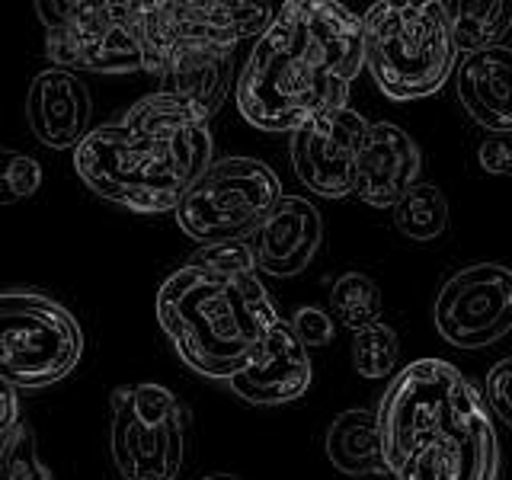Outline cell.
<instances>
[{"label":"cell","mask_w":512,"mask_h":480,"mask_svg":"<svg viewBox=\"0 0 512 480\" xmlns=\"http://www.w3.org/2000/svg\"><path fill=\"white\" fill-rule=\"evenodd\" d=\"M324 452H327L333 468L346 477L391 480L388 468H384V461H381V439H378L375 410H362V407L343 410L327 429Z\"/></svg>","instance_id":"cell-19"},{"label":"cell","mask_w":512,"mask_h":480,"mask_svg":"<svg viewBox=\"0 0 512 480\" xmlns=\"http://www.w3.org/2000/svg\"><path fill=\"white\" fill-rule=\"evenodd\" d=\"M212 164V132H135L109 122L74 148L77 176L100 199L135 215H167Z\"/></svg>","instance_id":"cell-4"},{"label":"cell","mask_w":512,"mask_h":480,"mask_svg":"<svg viewBox=\"0 0 512 480\" xmlns=\"http://www.w3.org/2000/svg\"><path fill=\"white\" fill-rule=\"evenodd\" d=\"M202 480H244V477H237V474H205Z\"/></svg>","instance_id":"cell-30"},{"label":"cell","mask_w":512,"mask_h":480,"mask_svg":"<svg viewBox=\"0 0 512 480\" xmlns=\"http://www.w3.org/2000/svg\"><path fill=\"white\" fill-rule=\"evenodd\" d=\"M484 404H487L493 420H500L512 429V356L500 359L487 372Z\"/></svg>","instance_id":"cell-26"},{"label":"cell","mask_w":512,"mask_h":480,"mask_svg":"<svg viewBox=\"0 0 512 480\" xmlns=\"http://www.w3.org/2000/svg\"><path fill=\"white\" fill-rule=\"evenodd\" d=\"M234 77V52L218 48H199V52H180L160 71L157 93L170 96L176 106H183L196 125L208 128L215 112L224 106V96L231 90Z\"/></svg>","instance_id":"cell-18"},{"label":"cell","mask_w":512,"mask_h":480,"mask_svg":"<svg viewBox=\"0 0 512 480\" xmlns=\"http://www.w3.org/2000/svg\"><path fill=\"white\" fill-rule=\"evenodd\" d=\"M311 356L298 343L288 320H279L266 333L256 356L228 378V388L256 407H282L304 397L311 388Z\"/></svg>","instance_id":"cell-13"},{"label":"cell","mask_w":512,"mask_h":480,"mask_svg":"<svg viewBox=\"0 0 512 480\" xmlns=\"http://www.w3.org/2000/svg\"><path fill=\"white\" fill-rule=\"evenodd\" d=\"M400 362V340L394 327L375 320L352 333V365L362 378H394Z\"/></svg>","instance_id":"cell-23"},{"label":"cell","mask_w":512,"mask_h":480,"mask_svg":"<svg viewBox=\"0 0 512 480\" xmlns=\"http://www.w3.org/2000/svg\"><path fill=\"white\" fill-rule=\"evenodd\" d=\"M282 196V180L263 160L221 157L192 180L173 218L202 247L247 244Z\"/></svg>","instance_id":"cell-6"},{"label":"cell","mask_w":512,"mask_h":480,"mask_svg":"<svg viewBox=\"0 0 512 480\" xmlns=\"http://www.w3.org/2000/svg\"><path fill=\"white\" fill-rule=\"evenodd\" d=\"M391 480H496L500 439L471 378L445 359H416L391 378L378 410Z\"/></svg>","instance_id":"cell-2"},{"label":"cell","mask_w":512,"mask_h":480,"mask_svg":"<svg viewBox=\"0 0 512 480\" xmlns=\"http://www.w3.org/2000/svg\"><path fill=\"white\" fill-rule=\"evenodd\" d=\"M26 119L39 144L52 151L77 148L93 132V96L74 71L48 68L32 77Z\"/></svg>","instance_id":"cell-16"},{"label":"cell","mask_w":512,"mask_h":480,"mask_svg":"<svg viewBox=\"0 0 512 480\" xmlns=\"http://www.w3.org/2000/svg\"><path fill=\"white\" fill-rule=\"evenodd\" d=\"M189 410L154 381L125 384L109 397V455L122 480H176L186 461Z\"/></svg>","instance_id":"cell-9"},{"label":"cell","mask_w":512,"mask_h":480,"mask_svg":"<svg viewBox=\"0 0 512 480\" xmlns=\"http://www.w3.org/2000/svg\"><path fill=\"white\" fill-rule=\"evenodd\" d=\"M362 74V23L336 0H288L256 36L237 77V112L260 132H288L349 106Z\"/></svg>","instance_id":"cell-1"},{"label":"cell","mask_w":512,"mask_h":480,"mask_svg":"<svg viewBox=\"0 0 512 480\" xmlns=\"http://www.w3.org/2000/svg\"><path fill=\"white\" fill-rule=\"evenodd\" d=\"M42 186V164L36 157L0 148V205H16L36 196Z\"/></svg>","instance_id":"cell-24"},{"label":"cell","mask_w":512,"mask_h":480,"mask_svg":"<svg viewBox=\"0 0 512 480\" xmlns=\"http://www.w3.org/2000/svg\"><path fill=\"white\" fill-rule=\"evenodd\" d=\"M439 336L455 349L477 352L512 333V266L471 263L448 276L432 304Z\"/></svg>","instance_id":"cell-11"},{"label":"cell","mask_w":512,"mask_h":480,"mask_svg":"<svg viewBox=\"0 0 512 480\" xmlns=\"http://www.w3.org/2000/svg\"><path fill=\"white\" fill-rule=\"evenodd\" d=\"M368 125L372 122L349 106L320 112V116L298 125L292 141H288L295 176L324 199L349 196Z\"/></svg>","instance_id":"cell-12"},{"label":"cell","mask_w":512,"mask_h":480,"mask_svg":"<svg viewBox=\"0 0 512 480\" xmlns=\"http://www.w3.org/2000/svg\"><path fill=\"white\" fill-rule=\"evenodd\" d=\"M272 13V4L247 0H141L138 29L144 71L160 74L180 52H234L244 39L260 36Z\"/></svg>","instance_id":"cell-10"},{"label":"cell","mask_w":512,"mask_h":480,"mask_svg":"<svg viewBox=\"0 0 512 480\" xmlns=\"http://www.w3.org/2000/svg\"><path fill=\"white\" fill-rule=\"evenodd\" d=\"M330 308L333 317L340 320L346 330H362L368 324L381 320V288L375 285V279H368L365 272H343L340 279L330 288Z\"/></svg>","instance_id":"cell-22"},{"label":"cell","mask_w":512,"mask_h":480,"mask_svg":"<svg viewBox=\"0 0 512 480\" xmlns=\"http://www.w3.org/2000/svg\"><path fill=\"white\" fill-rule=\"evenodd\" d=\"M477 164L490 176H509L512 180V132H493L480 141Z\"/></svg>","instance_id":"cell-28"},{"label":"cell","mask_w":512,"mask_h":480,"mask_svg":"<svg viewBox=\"0 0 512 480\" xmlns=\"http://www.w3.org/2000/svg\"><path fill=\"white\" fill-rule=\"evenodd\" d=\"M394 228L413 244H432L448 231V199L439 186L416 183L394 205Z\"/></svg>","instance_id":"cell-21"},{"label":"cell","mask_w":512,"mask_h":480,"mask_svg":"<svg viewBox=\"0 0 512 480\" xmlns=\"http://www.w3.org/2000/svg\"><path fill=\"white\" fill-rule=\"evenodd\" d=\"M423 154L404 128L394 122L368 125L352 176V196L372 208H394L407 189L420 183Z\"/></svg>","instance_id":"cell-14"},{"label":"cell","mask_w":512,"mask_h":480,"mask_svg":"<svg viewBox=\"0 0 512 480\" xmlns=\"http://www.w3.org/2000/svg\"><path fill=\"white\" fill-rule=\"evenodd\" d=\"M36 13L45 23V55L58 71H144L141 0H39Z\"/></svg>","instance_id":"cell-8"},{"label":"cell","mask_w":512,"mask_h":480,"mask_svg":"<svg viewBox=\"0 0 512 480\" xmlns=\"http://www.w3.org/2000/svg\"><path fill=\"white\" fill-rule=\"evenodd\" d=\"M84 356V333L61 301L29 288L0 292V381L36 391L68 378Z\"/></svg>","instance_id":"cell-7"},{"label":"cell","mask_w":512,"mask_h":480,"mask_svg":"<svg viewBox=\"0 0 512 480\" xmlns=\"http://www.w3.org/2000/svg\"><path fill=\"white\" fill-rule=\"evenodd\" d=\"M445 20L455 52H487L512 32V0H452L445 4Z\"/></svg>","instance_id":"cell-20"},{"label":"cell","mask_w":512,"mask_h":480,"mask_svg":"<svg viewBox=\"0 0 512 480\" xmlns=\"http://www.w3.org/2000/svg\"><path fill=\"white\" fill-rule=\"evenodd\" d=\"M0 480H52L48 468L39 458L36 439H32V429L23 423L16 439L10 442L4 461H0Z\"/></svg>","instance_id":"cell-25"},{"label":"cell","mask_w":512,"mask_h":480,"mask_svg":"<svg viewBox=\"0 0 512 480\" xmlns=\"http://www.w3.org/2000/svg\"><path fill=\"white\" fill-rule=\"evenodd\" d=\"M256 272L292 279L304 272L324 244V218L304 196H282L250 240Z\"/></svg>","instance_id":"cell-15"},{"label":"cell","mask_w":512,"mask_h":480,"mask_svg":"<svg viewBox=\"0 0 512 480\" xmlns=\"http://www.w3.org/2000/svg\"><path fill=\"white\" fill-rule=\"evenodd\" d=\"M23 420H20V397L7 381H0V461H4L10 442L16 439Z\"/></svg>","instance_id":"cell-29"},{"label":"cell","mask_w":512,"mask_h":480,"mask_svg":"<svg viewBox=\"0 0 512 480\" xmlns=\"http://www.w3.org/2000/svg\"><path fill=\"white\" fill-rule=\"evenodd\" d=\"M250 244L199 247L157 292V324L192 372L228 381L279 324Z\"/></svg>","instance_id":"cell-3"},{"label":"cell","mask_w":512,"mask_h":480,"mask_svg":"<svg viewBox=\"0 0 512 480\" xmlns=\"http://www.w3.org/2000/svg\"><path fill=\"white\" fill-rule=\"evenodd\" d=\"M455 93L464 112L487 132H512V48L496 45L455 64Z\"/></svg>","instance_id":"cell-17"},{"label":"cell","mask_w":512,"mask_h":480,"mask_svg":"<svg viewBox=\"0 0 512 480\" xmlns=\"http://www.w3.org/2000/svg\"><path fill=\"white\" fill-rule=\"evenodd\" d=\"M288 327L295 330V336H298V343L304 346V349H320V346H330L333 343V333H336V327H333V317L327 314V311H320V308H298L295 314H292V320H288Z\"/></svg>","instance_id":"cell-27"},{"label":"cell","mask_w":512,"mask_h":480,"mask_svg":"<svg viewBox=\"0 0 512 480\" xmlns=\"http://www.w3.org/2000/svg\"><path fill=\"white\" fill-rule=\"evenodd\" d=\"M362 68L397 103L439 93L455 74L458 52L442 0H378L362 16Z\"/></svg>","instance_id":"cell-5"}]
</instances>
